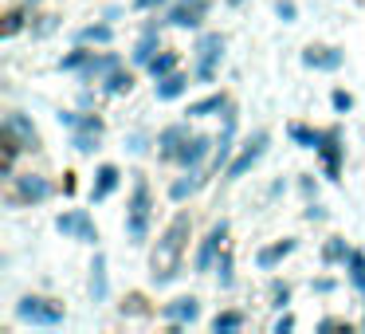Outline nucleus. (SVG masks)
<instances>
[{
    "mask_svg": "<svg viewBox=\"0 0 365 334\" xmlns=\"http://www.w3.org/2000/svg\"><path fill=\"white\" fill-rule=\"evenodd\" d=\"M346 283L354 287V291L361 295V303H365V248H354V252H349V260H346Z\"/></svg>",
    "mask_w": 365,
    "mask_h": 334,
    "instance_id": "7c9ffc66",
    "label": "nucleus"
},
{
    "mask_svg": "<svg viewBox=\"0 0 365 334\" xmlns=\"http://www.w3.org/2000/svg\"><path fill=\"white\" fill-rule=\"evenodd\" d=\"M267 299H271V310H287V307H291V299H294V287L287 283V279H271Z\"/></svg>",
    "mask_w": 365,
    "mask_h": 334,
    "instance_id": "c9c22d12",
    "label": "nucleus"
},
{
    "mask_svg": "<svg viewBox=\"0 0 365 334\" xmlns=\"http://www.w3.org/2000/svg\"><path fill=\"white\" fill-rule=\"evenodd\" d=\"M302 221L322 224V221H330V208H326L322 201H307V205H302Z\"/></svg>",
    "mask_w": 365,
    "mask_h": 334,
    "instance_id": "ea45409f",
    "label": "nucleus"
},
{
    "mask_svg": "<svg viewBox=\"0 0 365 334\" xmlns=\"http://www.w3.org/2000/svg\"><path fill=\"white\" fill-rule=\"evenodd\" d=\"M158 142V138H150V134H142V130H134V134H126V150L134 153V158H145L150 153V146Z\"/></svg>",
    "mask_w": 365,
    "mask_h": 334,
    "instance_id": "e433bc0d",
    "label": "nucleus"
},
{
    "mask_svg": "<svg viewBox=\"0 0 365 334\" xmlns=\"http://www.w3.org/2000/svg\"><path fill=\"white\" fill-rule=\"evenodd\" d=\"M349 252H354V244H349L346 236H326V240H322V252H318V260H322V268H346Z\"/></svg>",
    "mask_w": 365,
    "mask_h": 334,
    "instance_id": "393cba45",
    "label": "nucleus"
},
{
    "mask_svg": "<svg viewBox=\"0 0 365 334\" xmlns=\"http://www.w3.org/2000/svg\"><path fill=\"white\" fill-rule=\"evenodd\" d=\"M0 134L12 138V142H20L28 153H40L43 150L40 126H36L32 114H24V111H4V118H0Z\"/></svg>",
    "mask_w": 365,
    "mask_h": 334,
    "instance_id": "ddd939ff",
    "label": "nucleus"
},
{
    "mask_svg": "<svg viewBox=\"0 0 365 334\" xmlns=\"http://www.w3.org/2000/svg\"><path fill=\"white\" fill-rule=\"evenodd\" d=\"M228 232H232V221H228V216H220V221L208 224V232L200 236L197 252H192V275H212L216 260H220L224 244H228Z\"/></svg>",
    "mask_w": 365,
    "mask_h": 334,
    "instance_id": "6e6552de",
    "label": "nucleus"
},
{
    "mask_svg": "<svg viewBox=\"0 0 365 334\" xmlns=\"http://www.w3.org/2000/svg\"><path fill=\"white\" fill-rule=\"evenodd\" d=\"M75 44H87V48H110L114 44V24L110 20H95V24L75 28Z\"/></svg>",
    "mask_w": 365,
    "mask_h": 334,
    "instance_id": "b1692460",
    "label": "nucleus"
},
{
    "mask_svg": "<svg viewBox=\"0 0 365 334\" xmlns=\"http://www.w3.org/2000/svg\"><path fill=\"white\" fill-rule=\"evenodd\" d=\"M87 295H91V303L110 299V263H106L103 252H95V260L87 268Z\"/></svg>",
    "mask_w": 365,
    "mask_h": 334,
    "instance_id": "aec40b11",
    "label": "nucleus"
},
{
    "mask_svg": "<svg viewBox=\"0 0 365 334\" xmlns=\"http://www.w3.org/2000/svg\"><path fill=\"white\" fill-rule=\"evenodd\" d=\"M122 16H126V9H122V4H110V9L103 12V20H110V24H114V20H122Z\"/></svg>",
    "mask_w": 365,
    "mask_h": 334,
    "instance_id": "8fccbe9b",
    "label": "nucleus"
},
{
    "mask_svg": "<svg viewBox=\"0 0 365 334\" xmlns=\"http://www.w3.org/2000/svg\"><path fill=\"white\" fill-rule=\"evenodd\" d=\"M212 153H216V134H208V130H197V134H192L189 142L177 150L173 169H205L208 161H212Z\"/></svg>",
    "mask_w": 365,
    "mask_h": 334,
    "instance_id": "4468645a",
    "label": "nucleus"
},
{
    "mask_svg": "<svg viewBox=\"0 0 365 334\" xmlns=\"http://www.w3.org/2000/svg\"><path fill=\"white\" fill-rule=\"evenodd\" d=\"M20 4H24V9H40L43 0H20Z\"/></svg>",
    "mask_w": 365,
    "mask_h": 334,
    "instance_id": "603ef678",
    "label": "nucleus"
},
{
    "mask_svg": "<svg viewBox=\"0 0 365 334\" xmlns=\"http://www.w3.org/2000/svg\"><path fill=\"white\" fill-rule=\"evenodd\" d=\"M224 51H228V36L224 32H212V28H200V32H192V79L200 83V87H212L216 75H220V64H224Z\"/></svg>",
    "mask_w": 365,
    "mask_h": 334,
    "instance_id": "7ed1b4c3",
    "label": "nucleus"
},
{
    "mask_svg": "<svg viewBox=\"0 0 365 334\" xmlns=\"http://www.w3.org/2000/svg\"><path fill=\"white\" fill-rule=\"evenodd\" d=\"M103 138H106V134H95V130H71V134H67V142H71V150H75V153L91 158V153H95L98 146H103Z\"/></svg>",
    "mask_w": 365,
    "mask_h": 334,
    "instance_id": "473e14b6",
    "label": "nucleus"
},
{
    "mask_svg": "<svg viewBox=\"0 0 365 334\" xmlns=\"http://www.w3.org/2000/svg\"><path fill=\"white\" fill-rule=\"evenodd\" d=\"M75 177H79V173H67V181H63V193H67V197H75V189H79V181H75Z\"/></svg>",
    "mask_w": 365,
    "mask_h": 334,
    "instance_id": "3c124183",
    "label": "nucleus"
},
{
    "mask_svg": "<svg viewBox=\"0 0 365 334\" xmlns=\"http://www.w3.org/2000/svg\"><path fill=\"white\" fill-rule=\"evenodd\" d=\"M91 51H95V48H87V44H75L67 56H59V71H63V75H79L83 64L91 59Z\"/></svg>",
    "mask_w": 365,
    "mask_h": 334,
    "instance_id": "72a5a7b5",
    "label": "nucleus"
},
{
    "mask_svg": "<svg viewBox=\"0 0 365 334\" xmlns=\"http://www.w3.org/2000/svg\"><path fill=\"white\" fill-rule=\"evenodd\" d=\"M192 134H197V130H192V118H189V114H185V118H177V122H165V126L153 134V138H158V142H153V153H158L161 166H173L177 150H181V146L189 142Z\"/></svg>",
    "mask_w": 365,
    "mask_h": 334,
    "instance_id": "f8f14e48",
    "label": "nucleus"
},
{
    "mask_svg": "<svg viewBox=\"0 0 365 334\" xmlns=\"http://www.w3.org/2000/svg\"><path fill=\"white\" fill-rule=\"evenodd\" d=\"M346 318H341V315H326V318H318V323H314V330L318 334H326V330H346Z\"/></svg>",
    "mask_w": 365,
    "mask_h": 334,
    "instance_id": "a18cd8bd",
    "label": "nucleus"
},
{
    "mask_svg": "<svg viewBox=\"0 0 365 334\" xmlns=\"http://www.w3.org/2000/svg\"><path fill=\"white\" fill-rule=\"evenodd\" d=\"M56 197V181L40 169H24L9 181V193H4V205L9 208H40Z\"/></svg>",
    "mask_w": 365,
    "mask_h": 334,
    "instance_id": "20e7f679",
    "label": "nucleus"
},
{
    "mask_svg": "<svg viewBox=\"0 0 365 334\" xmlns=\"http://www.w3.org/2000/svg\"><path fill=\"white\" fill-rule=\"evenodd\" d=\"M28 24H32V9L16 4V9H9V12H4V24H0V36H4V40H16L20 32H28Z\"/></svg>",
    "mask_w": 365,
    "mask_h": 334,
    "instance_id": "c756f323",
    "label": "nucleus"
},
{
    "mask_svg": "<svg viewBox=\"0 0 365 334\" xmlns=\"http://www.w3.org/2000/svg\"><path fill=\"white\" fill-rule=\"evenodd\" d=\"M299 252V236H283V240H267V244L255 252V268L259 271H279L291 255Z\"/></svg>",
    "mask_w": 365,
    "mask_h": 334,
    "instance_id": "6ab92c4d",
    "label": "nucleus"
},
{
    "mask_svg": "<svg viewBox=\"0 0 365 334\" xmlns=\"http://www.w3.org/2000/svg\"><path fill=\"white\" fill-rule=\"evenodd\" d=\"M12 315H16V323L36 326V330H59L67 323V307L51 295H20Z\"/></svg>",
    "mask_w": 365,
    "mask_h": 334,
    "instance_id": "39448f33",
    "label": "nucleus"
},
{
    "mask_svg": "<svg viewBox=\"0 0 365 334\" xmlns=\"http://www.w3.org/2000/svg\"><path fill=\"white\" fill-rule=\"evenodd\" d=\"M252 323L247 318V310H240V307H220L212 318H208V326H212L216 334H232V330H244V326Z\"/></svg>",
    "mask_w": 365,
    "mask_h": 334,
    "instance_id": "a878e982",
    "label": "nucleus"
},
{
    "mask_svg": "<svg viewBox=\"0 0 365 334\" xmlns=\"http://www.w3.org/2000/svg\"><path fill=\"white\" fill-rule=\"evenodd\" d=\"M330 111L334 114H349V111H354V95H349L346 87H334L330 91Z\"/></svg>",
    "mask_w": 365,
    "mask_h": 334,
    "instance_id": "4c0bfd02",
    "label": "nucleus"
},
{
    "mask_svg": "<svg viewBox=\"0 0 365 334\" xmlns=\"http://www.w3.org/2000/svg\"><path fill=\"white\" fill-rule=\"evenodd\" d=\"M75 106H79V111H95V91L83 87V91H79V103H75Z\"/></svg>",
    "mask_w": 365,
    "mask_h": 334,
    "instance_id": "09e8293b",
    "label": "nucleus"
},
{
    "mask_svg": "<svg viewBox=\"0 0 365 334\" xmlns=\"http://www.w3.org/2000/svg\"><path fill=\"white\" fill-rule=\"evenodd\" d=\"M287 138H291V146H299V150H318L322 130L310 126V122H287Z\"/></svg>",
    "mask_w": 365,
    "mask_h": 334,
    "instance_id": "c85d7f7f",
    "label": "nucleus"
},
{
    "mask_svg": "<svg viewBox=\"0 0 365 334\" xmlns=\"http://www.w3.org/2000/svg\"><path fill=\"white\" fill-rule=\"evenodd\" d=\"M192 240V213L189 208H177L169 216V224L161 228L158 244L150 252V283L153 287H173L185 275V252H189Z\"/></svg>",
    "mask_w": 365,
    "mask_h": 334,
    "instance_id": "f257e3e1",
    "label": "nucleus"
},
{
    "mask_svg": "<svg viewBox=\"0 0 365 334\" xmlns=\"http://www.w3.org/2000/svg\"><path fill=\"white\" fill-rule=\"evenodd\" d=\"M79 118H83V111H79V106H75V111H59V114H56V122L67 130V134H71V130L79 126Z\"/></svg>",
    "mask_w": 365,
    "mask_h": 334,
    "instance_id": "49530a36",
    "label": "nucleus"
},
{
    "mask_svg": "<svg viewBox=\"0 0 365 334\" xmlns=\"http://www.w3.org/2000/svg\"><path fill=\"white\" fill-rule=\"evenodd\" d=\"M275 16L283 20V24H294V20H299V4H294V0H275Z\"/></svg>",
    "mask_w": 365,
    "mask_h": 334,
    "instance_id": "79ce46f5",
    "label": "nucleus"
},
{
    "mask_svg": "<svg viewBox=\"0 0 365 334\" xmlns=\"http://www.w3.org/2000/svg\"><path fill=\"white\" fill-rule=\"evenodd\" d=\"M122 64H126V59H122L118 51H110V48H95V51H91V59L83 64V71L75 75V79H79L83 87H98V83H103L110 71H118Z\"/></svg>",
    "mask_w": 365,
    "mask_h": 334,
    "instance_id": "2eb2a0df",
    "label": "nucleus"
},
{
    "mask_svg": "<svg viewBox=\"0 0 365 334\" xmlns=\"http://www.w3.org/2000/svg\"><path fill=\"white\" fill-rule=\"evenodd\" d=\"M212 12V0H173L161 16H165V28H177V32H200Z\"/></svg>",
    "mask_w": 365,
    "mask_h": 334,
    "instance_id": "9b49d317",
    "label": "nucleus"
},
{
    "mask_svg": "<svg viewBox=\"0 0 365 334\" xmlns=\"http://www.w3.org/2000/svg\"><path fill=\"white\" fill-rule=\"evenodd\" d=\"M56 232L63 240H75V244H91L95 248L98 240V224H95V216H91V208H63V213L56 216Z\"/></svg>",
    "mask_w": 365,
    "mask_h": 334,
    "instance_id": "9d476101",
    "label": "nucleus"
},
{
    "mask_svg": "<svg viewBox=\"0 0 365 334\" xmlns=\"http://www.w3.org/2000/svg\"><path fill=\"white\" fill-rule=\"evenodd\" d=\"M63 24V16L59 12H40V9H32V24H28V36L32 40H48L56 28Z\"/></svg>",
    "mask_w": 365,
    "mask_h": 334,
    "instance_id": "2f4dec72",
    "label": "nucleus"
},
{
    "mask_svg": "<svg viewBox=\"0 0 365 334\" xmlns=\"http://www.w3.org/2000/svg\"><path fill=\"white\" fill-rule=\"evenodd\" d=\"M361 330H365V303H361Z\"/></svg>",
    "mask_w": 365,
    "mask_h": 334,
    "instance_id": "5fc2aeb1",
    "label": "nucleus"
},
{
    "mask_svg": "<svg viewBox=\"0 0 365 334\" xmlns=\"http://www.w3.org/2000/svg\"><path fill=\"white\" fill-rule=\"evenodd\" d=\"M279 197H287V177H275L267 185V201H279Z\"/></svg>",
    "mask_w": 365,
    "mask_h": 334,
    "instance_id": "de8ad7c7",
    "label": "nucleus"
},
{
    "mask_svg": "<svg viewBox=\"0 0 365 334\" xmlns=\"http://www.w3.org/2000/svg\"><path fill=\"white\" fill-rule=\"evenodd\" d=\"M173 71H181V51L177 48H161L158 56H153V64L145 67V75H150L153 83L165 79V75H173Z\"/></svg>",
    "mask_w": 365,
    "mask_h": 334,
    "instance_id": "cd10ccee",
    "label": "nucleus"
},
{
    "mask_svg": "<svg viewBox=\"0 0 365 334\" xmlns=\"http://www.w3.org/2000/svg\"><path fill=\"white\" fill-rule=\"evenodd\" d=\"M212 169H181V177H173V181H169V201H173V205H185V201H192V197H197V193L200 189H205V185L208 181H212Z\"/></svg>",
    "mask_w": 365,
    "mask_h": 334,
    "instance_id": "f3484780",
    "label": "nucleus"
},
{
    "mask_svg": "<svg viewBox=\"0 0 365 334\" xmlns=\"http://www.w3.org/2000/svg\"><path fill=\"white\" fill-rule=\"evenodd\" d=\"M310 291H314V295H334V291H338V279H330V275H314V279H310Z\"/></svg>",
    "mask_w": 365,
    "mask_h": 334,
    "instance_id": "c03bdc74",
    "label": "nucleus"
},
{
    "mask_svg": "<svg viewBox=\"0 0 365 334\" xmlns=\"http://www.w3.org/2000/svg\"><path fill=\"white\" fill-rule=\"evenodd\" d=\"M200 315H205V303H200V295H173L169 303H161V307H158V318H161V323H165L173 334L197 326Z\"/></svg>",
    "mask_w": 365,
    "mask_h": 334,
    "instance_id": "1a4fd4ad",
    "label": "nucleus"
},
{
    "mask_svg": "<svg viewBox=\"0 0 365 334\" xmlns=\"http://www.w3.org/2000/svg\"><path fill=\"white\" fill-rule=\"evenodd\" d=\"M294 185H299V197L302 201H318V177L314 173H299V177H294Z\"/></svg>",
    "mask_w": 365,
    "mask_h": 334,
    "instance_id": "a19ab883",
    "label": "nucleus"
},
{
    "mask_svg": "<svg viewBox=\"0 0 365 334\" xmlns=\"http://www.w3.org/2000/svg\"><path fill=\"white\" fill-rule=\"evenodd\" d=\"M224 4H228V9H244L247 0H224Z\"/></svg>",
    "mask_w": 365,
    "mask_h": 334,
    "instance_id": "864d4df0",
    "label": "nucleus"
},
{
    "mask_svg": "<svg viewBox=\"0 0 365 334\" xmlns=\"http://www.w3.org/2000/svg\"><path fill=\"white\" fill-rule=\"evenodd\" d=\"M192 71H173V75H165V79H158L153 83V98H158V103H177V98H185L189 95V87H192Z\"/></svg>",
    "mask_w": 365,
    "mask_h": 334,
    "instance_id": "412c9836",
    "label": "nucleus"
},
{
    "mask_svg": "<svg viewBox=\"0 0 365 334\" xmlns=\"http://www.w3.org/2000/svg\"><path fill=\"white\" fill-rule=\"evenodd\" d=\"M122 166L118 161H103V166L95 169V181H91V189H87V201L91 205H103V201H110L114 193L122 189Z\"/></svg>",
    "mask_w": 365,
    "mask_h": 334,
    "instance_id": "a211bd4d",
    "label": "nucleus"
},
{
    "mask_svg": "<svg viewBox=\"0 0 365 334\" xmlns=\"http://www.w3.org/2000/svg\"><path fill=\"white\" fill-rule=\"evenodd\" d=\"M271 150V134L267 130H252L247 138H240V146H236V158L228 161V169H224V185H236V181H244L247 173H252L255 166L263 161V153Z\"/></svg>",
    "mask_w": 365,
    "mask_h": 334,
    "instance_id": "423d86ee",
    "label": "nucleus"
},
{
    "mask_svg": "<svg viewBox=\"0 0 365 334\" xmlns=\"http://www.w3.org/2000/svg\"><path fill=\"white\" fill-rule=\"evenodd\" d=\"M212 279H216L220 291H232V287H236V248L232 244H224L220 260H216V268H212Z\"/></svg>",
    "mask_w": 365,
    "mask_h": 334,
    "instance_id": "bb28decb",
    "label": "nucleus"
},
{
    "mask_svg": "<svg viewBox=\"0 0 365 334\" xmlns=\"http://www.w3.org/2000/svg\"><path fill=\"white\" fill-rule=\"evenodd\" d=\"M302 67L307 71H322V75H334L341 71V64H346V51L334 48V44H310V48H302Z\"/></svg>",
    "mask_w": 365,
    "mask_h": 334,
    "instance_id": "dca6fc26",
    "label": "nucleus"
},
{
    "mask_svg": "<svg viewBox=\"0 0 365 334\" xmlns=\"http://www.w3.org/2000/svg\"><path fill=\"white\" fill-rule=\"evenodd\" d=\"M228 106H232V95H228V91H212V95H205V98H197V103L185 106V114H189L192 122H200V118H220Z\"/></svg>",
    "mask_w": 365,
    "mask_h": 334,
    "instance_id": "4be33fe9",
    "label": "nucleus"
},
{
    "mask_svg": "<svg viewBox=\"0 0 365 334\" xmlns=\"http://www.w3.org/2000/svg\"><path fill=\"white\" fill-rule=\"evenodd\" d=\"M134 87H138V67L134 64H130V67L122 64L118 71H110L103 83H98V91H103L106 98H122V95H130Z\"/></svg>",
    "mask_w": 365,
    "mask_h": 334,
    "instance_id": "5701e85b",
    "label": "nucleus"
},
{
    "mask_svg": "<svg viewBox=\"0 0 365 334\" xmlns=\"http://www.w3.org/2000/svg\"><path fill=\"white\" fill-rule=\"evenodd\" d=\"M153 208H158V197H153V185L145 173H130V197H126V244L130 248H145L153 236Z\"/></svg>",
    "mask_w": 365,
    "mask_h": 334,
    "instance_id": "f03ea898",
    "label": "nucleus"
},
{
    "mask_svg": "<svg viewBox=\"0 0 365 334\" xmlns=\"http://www.w3.org/2000/svg\"><path fill=\"white\" fill-rule=\"evenodd\" d=\"M314 158H318V166H322L326 181L338 185L341 173H346V130H341V122H334V126L322 130V142H318Z\"/></svg>",
    "mask_w": 365,
    "mask_h": 334,
    "instance_id": "0eeeda50",
    "label": "nucleus"
},
{
    "mask_svg": "<svg viewBox=\"0 0 365 334\" xmlns=\"http://www.w3.org/2000/svg\"><path fill=\"white\" fill-rule=\"evenodd\" d=\"M294 326H299V318H294V310H275V323H271V334H291Z\"/></svg>",
    "mask_w": 365,
    "mask_h": 334,
    "instance_id": "58836bf2",
    "label": "nucleus"
},
{
    "mask_svg": "<svg viewBox=\"0 0 365 334\" xmlns=\"http://www.w3.org/2000/svg\"><path fill=\"white\" fill-rule=\"evenodd\" d=\"M169 4H173V0H130V9L142 12V16H145V12H165Z\"/></svg>",
    "mask_w": 365,
    "mask_h": 334,
    "instance_id": "37998d69",
    "label": "nucleus"
},
{
    "mask_svg": "<svg viewBox=\"0 0 365 334\" xmlns=\"http://www.w3.org/2000/svg\"><path fill=\"white\" fill-rule=\"evenodd\" d=\"M118 315L122 318H142V315H153V307H150V299H145L142 291H130L126 299L118 303Z\"/></svg>",
    "mask_w": 365,
    "mask_h": 334,
    "instance_id": "f704fd0d",
    "label": "nucleus"
}]
</instances>
